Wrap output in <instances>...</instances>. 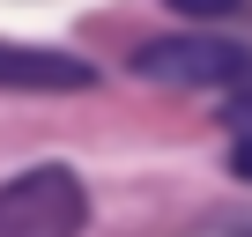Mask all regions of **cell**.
Instances as JSON below:
<instances>
[{
    "label": "cell",
    "instance_id": "6da1fadb",
    "mask_svg": "<svg viewBox=\"0 0 252 237\" xmlns=\"http://www.w3.org/2000/svg\"><path fill=\"white\" fill-rule=\"evenodd\" d=\"M89 222V185L67 163H37L0 185V237H82Z\"/></svg>",
    "mask_w": 252,
    "mask_h": 237
},
{
    "label": "cell",
    "instance_id": "7a4b0ae2",
    "mask_svg": "<svg viewBox=\"0 0 252 237\" xmlns=\"http://www.w3.org/2000/svg\"><path fill=\"white\" fill-rule=\"evenodd\" d=\"M245 67H252V52L230 37H163V45L134 52L141 82H178V89H237Z\"/></svg>",
    "mask_w": 252,
    "mask_h": 237
},
{
    "label": "cell",
    "instance_id": "3957f363",
    "mask_svg": "<svg viewBox=\"0 0 252 237\" xmlns=\"http://www.w3.org/2000/svg\"><path fill=\"white\" fill-rule=\"evenodd\" d=\"M96 67L74 59V52H52V45H15L0 37V89H37V96H74L89 89Z\"/></svg>",
    "mask_w": 252,
    "mask_h": 237
},
{
    "label": "cell",
    "instance_id": "277c9868",
    "mask_svg": "<svg viewBox=\"0 0 252 237\" xmlns=\"http://www.w3.org/2000/svg\"><path fill=\"white\" fill-rule=\"evenodd\" d=\"M171 15H193V23H208V15H237L245 0H163Z\"/></svg>",
    "mask_w": 252,
    "mask_h": 237
},
{
    "label": "cell",
    "instance_id": "5b68a950",
    "mask_svg": "<svg viewBox=\"0 0 252 237\" xmlns=\"http://www.w3.org/2000/svg\"><path fill=\"white\" fill-rule=\"evenodd\" d=\"M230 118H237V134H245V126H252V67H245V82H237V89H230Z\"/></svg>",
    "mask_w": 252,
    "mask_h": 237
},
{
    "label": "cell",
    "instance_id": "8992f818",
    "mask_svg": "<svg viewBox=\"0 0 252 237\" xmlns=\"http://www.w3.org/2000/svg\"><path fill=\"white\" fill-rule=\"evenodd\" d=\"M230 171H237V178H245V185H252V126H245V134H237V148H230Z\"/></svg>",
    "mask_w": 252,
    "mask_h": 237
},
{
    "label": "cell",
    "instance_id": "52a82bcc",
    "mask_svg": "<svg viewBox=\"0 0 252 237\" xmlns=\"http://www.w3.org/2000/svg\"><path fill=\"white\" fill-rule=\"evenodd\" d=\"M230 237H252V222H245V230H230Z\"/></svg>",
    "mask_w": 252,
    "mask_h": 237
}]
</instances>
